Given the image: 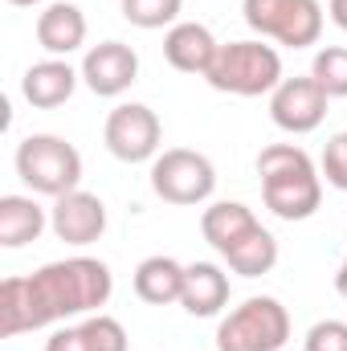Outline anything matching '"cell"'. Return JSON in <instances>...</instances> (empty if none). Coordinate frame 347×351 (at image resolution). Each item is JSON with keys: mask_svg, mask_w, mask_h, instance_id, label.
<instances>
[{"mask_svg": "<svg viewBox=\"0 0 347 351\" xmlns=\"http://www.w3.org/2000/svg\"><path fill=\"white\" fill-rule=\"evenodd\" d=\"M204 78L213 90L237 94V98L274 94L282 86V58L274 45H261V41H229L217 49Z\"/></svg>", "mask_w": 347, "mask_h": 351, "instance_id": "obj_4", "label": "cell"}, {"mask_svg": "<svg viewBox=\"0 0 347 351\" xmlns=\"http://www.w3.org/2000/svg\"><path fill=\"white\" fill-rule=\"evenodd\" d=\"M217 49H221V41L208 33V25H196V21H176L164 33V58L180 74H200L204 78Z\"/></svg>", "mask_w": 347, "mask_h": 351, "instance_id": "obj_14", "label": "cell"}, {"mask_svg": "<svg viewBox=\"0 0 347 351\" xmlns=\"http://www.w3.org/2000/svg\"><path fill=\"white\" fill-rule=\"evenodd\" d=\"M323 180L331 188L347 192V131H339L327 147H323Z\"/></svg>", "mask_w": 347, "mask_h": 351, "instance_id": "obj_23", "label": "cell"}, {"mask_svg": "<svg viewBox=\"0 0 347 351\" xmlns=\"http://www.w3.org/2000/svg\"><path fill=\"white\" fill-rule=\"evenodd\" d=\"M229 302V274L213 262H192L184 269V294H180V306L196 319H213L221 315Z\"/></svg>", "mask_w": 347, "mask_h": 351, "instance_id": "obj_16", "label": "cell"}, {"mask_svg": "<svg viewBox=\"0 0 347 351\" xmlns=\"http://www.w3.org/2000/svg\"><path fill=\"white\" fill-rule=\"evenodd\" d=\"M246 25L286 45V49H307L319 45L323 37V4L319 0H241Z\"/></svg>", "mask_w": 347, "mask_h": 351, "instance_id": "obj_7", "label": "cell"}, {"mask_svg": "<svg viewBox=\"0 0 347 351\" xmlns=\"http://www.w3.org/2000/svg\"><path fill=\"white\" fill-rule=\"evenodd\" d=\"M327 94L323 86L307 74V78H282V86L270 94V119L274 127L290 131V135H311L323 119H327Z\"/></svg>", "mask_w": 347, "mask_h": 351, "instance_id": "obj_10", "label": "cell"}, {"mask_svg": "<svg viewBox=\"0 0 347 351\" xmlns=\"http://www.w3.org/2000/svg\"><path fill=\"white\" fill-rule=\"evenodd\" d=\"M200 233L204 241L229 262L233 274L241 278H261L278 265V241L274 233L254 217V208H246L241 200H217L204 208L200 217Z\"/></svg>", "mask_w": 347, "mask_h": 351, "instance_id": "obj_2", "label": "cell"}, {"mask_svg": "<svg viewBox=\"0 0 347 351\" xmlns=\"http://www.w3.org/2000/svg\"><path fill=\"white\" fill-rule=\"evenodd\" d=\"M82 327V335H86V348L90 351H127V331H123V323L119 319H110V315H90L78 323Z\"/></svg>", "mask_w": 347, "mask_h": 351, "instance_id": "obj_21", "label": "cell"}, {"mask_svg": "<svg viewBox=\"0 0 347 351\" xmlns=\"http://www.w3.org/2000/svg\"><path fill=\"white\" fill-rule=\"evenodd\" d=\"M311 78L327 98H347V45H323L311 62Z\"/></svg>", "mask_w": 347, "mask_h": 351, "instance_id": "obj_19", "label": "cell"}, {"mask_svg": "<svg viewBox=\"0 0 347 351\" xmlns=\"http://www.w3.org/2000/svg\"><path fill=\"white\" fill-rule=\"evenodd\" d=\"M184 0H123V16L135 25V29H172L176 16H180Z\"/></svg>", "mask_w": 347, "mask_h": 351, "instance_id": "obj_20", "label": "cell"}, {"mask_svg": "<svg viewBox=\"0 0 347 351\" xmlns=\"http://www.w3.org/2000/svg\"><path fill=\"white\" fill-rule=\"evenodd\" d=\"M261 200L282 221H307L323 204V172L294 143H270L258 156Z\"/></svg>", "mask_w": 347, "mask_h": 351, "instance_id": "obj_3", "label": "cell"}, {"mask_svg": "<svg viewBox=\"0 0 347 351\" xmlns=\"http://www.w3.org/2000/svg\"><path fill=\"white\" fill-rule=\"evenodd\" d=\"M115 290L110 265L98 258H66V262L41 265L29 278H4L0 282V335H25L37 327H49L58 319L94 315L106 306Z\"/></svg>", "mask_w": 347, "mask_h": 351, "instance_id": "obj_1", "label": "cell"}, {"mask_svg": "<svg viewBox=\"0 0 347 351\" xmlns=\"http://www.w3.org/2000/svg\"><path fill=\"white\" fill-rule=\"evenodd\" d=\"M184 269H188V265H180L176 258H164V254L143 258L139 269H135V294H139L147 306L180 302V294H184Z\"/></svg>", "mask_w": 347, "mask_h": 351, "instance_id": "obj_18", "label": "cell"}, {"mask_svg": "<svg viewBox=\"0 0 347 351\" xmlns=\"http://www.w3.org/2000/svg\"><path fill=\"white\" fill-rule=\"evenodd\" d=\"M152 192L168 204H204L217 192V168L192 147H168L152 160Z\"/></svg>", "mask_w": 347, "mask_h": 351, "instance_id": "obj_8", "label": "cell"}, {"mask_svg": "<svg viewBox=\"0 0 347 351\" xmlns=\"http://www.w3.org/2000/svg\"><path fill=\"white\" fill-rule=\"evenodd\" d=\"M82 82V70H74L66 58H45V62H33L21 78V94L29 106L37 110H53L62 102L74 98V90Z\"/></svg>", "mask_w": 347, "mask_h": 351, "instance_id": "obj_13", "label": "cell"}, {"mask_svg": "<svg viewBox=\"0 0 347 351\" xmlns=\"http://www.w3.org/2000/svg\"><path fill=\"white\" fill-rule=\"evenodd\" d=\"M139 78V53L123 41H102L90 45L82 58V82L86 90H94L98 98H119L127 94L131 82Z\"/></svg>", "mask_w": 347, "mask_h": 351, "instance_id": "obj_12", "label": "cell"}, {"mask_svg": "<svg viewBox=\"0 0 347 351\" xmlns=\"http://www.w3.org/2000/svg\"><path fill=\"white\" fill-rule=\"evenodd\" d=\"M335 290H339V298H347V258L339 265V274H335Z\"/></svg>", "mask_w": 347, "mask_h": 351, "instance_id": "obj_25", "label": "cell"}, {"mask_svg": "<svg viewBox=\"0 0 347 351\" xmlns=\"http://www.w3.org/2000/svg\"><path fill=\"white\" fill-rule=\"evenodd\" d=\"M327 12H331V21L347 33V0H327Z\"/></svg>", "mask_w": 347, "mask_h": 351, "instance_id": "obj_24", "label": "cell"}, {"mask_svg": "<svg viewBox=\"0 0 347 351\" xmlns=\"http://www.w3.org/2000/svg\"><path fill=\"white\" fill-rule=\"evenodd\" d=\"M16 176L37 196H66L82 184V156L62 135H29L16 143Z\"/></svg>", "mask_w": 347, "mask_h": 351, "instance_id": "obj_5", "label": "cell"}, {"mask_svg": "<svg viewBox=\"0 0 347 351\" xmlns=\"http://www.w3.org/2000/svg\"><path fill=\"white\" fill-rule=\"evenodd\" d=\"M286 339H290V315L270 294L246 298L217 327V351H282Z\"/></svg>", "mask_w": 347, "mask_h": 351, "instance_id": "obj_6", "label": "cell"}, {"mask_svg": "<svg viewBox=\"0 0 347 351\" xmlns=\"http://www.w3.org/2000/svg\"><path fill=\"white\" fill-rule=\"evenodd\" d=\"M302 351H347V323L344 319H319L307 331Z\"/></svg>", "mask_w": 347, "mask_h": 351, "instance_id": "obj_22", "label": "cell"}, {"mask_svg": "<svg viewBox=\"0 0 347 351\" xmlns=\"http://www.w3.org/2000/svg\"><path fill=\"white\" fill-rule=\"evenodd\" d=\"M37 45L49 53V58H70L86 45V16L78 4H45L37 12Z\"/></svg>", "mask_w": 347, "mask_h": 351, "instance_id": "obj_15", "label": "cell"}, {"mask_svg": "<svg viewBox=\"0 0 347 351\" xmlns=\"http://www.w3.org/2000/svg\"><path fill=\"white\" fill-rule=\"evenodd\" d=\"M8 4H21V8H33V4H41V0H8Z\"/></svg>", "mask_w": 347, "mask_h": 351, "instance_id": "obj_26", "label": "cell"}, {"mask_svg": "<svg viewBox=\"0 0 347 351\" xmlns=\"http://www.w3.org/2000/svg\"><path fill=\"white\" fill-rule=\"evenodd\" d=\"M49 229L66 245H78V250L82 245H94L106 233V204H102V196L82 192V188L58 196L53 208H49Z\"/></svg>", "mask_w": 347, "mask_h": 351, "instance_id": "obj_11", "label": "cell"}, {"mask_svg": "<svg viewBox=\"0 0 347 351\" xmlns=\"http://www.w3.org/2000/svg\"><path fill=\"white\" fill-rule=\"evenodd\" d=\"M49 217L33 196H0V245L21 250L45 233Z\"/></svg>", "mask_w": 347, "mask_h": 351, "instance_id": "obj_17", "label": "cell"}, {"mask_svg": "<svg viewBox=\"0 0 347 351\" xmlns=\"http://www.w3.org/2000/svg\"><path fill=\"white\" fill-rule=\"evenodd\" d=\"M102 139H106V152L123 164H143V160H156L160 156V139H164V123L152 106L143 102H119L110 114H106V127H102Z\"/></svg>", "mask_w": 347, "mask_h": 351, "instance_id": "obj_9", "label": "cell"}]
</instances>
